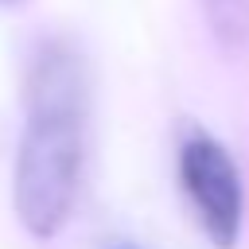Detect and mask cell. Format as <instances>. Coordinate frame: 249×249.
Here are the masks:
<instances>
[{
  "mask_svg": "<svg viewBox=\"0 0 249 249\" xmlns=\"http://www.w3.org/2000/svg\"><path fill=\"white\" fill-rule=\"evenodd\" d=\"M113 249H136V245H113Z\"/></svg>",
  "mask_w": 249,
  "mask_h": 249,
  "instance_id": "cell-4",
  "label": "cell"
},
{
  "mask_svg": "<svg viewBox=\"0 0 249 249\" xmlns=\"http://www.w3.org/2000/svg\"><path fill=\"white\" fill-rule=\"evenodd\" d=\"M89 121V70L70 39H43L23 78V136L12 206L31 237H54L78 198Z\"/></svg>",
  "mask_w": 249,
  "mask_h": 249,
  "instance_id": "cell-1",
  "label": "cell"
},
{
  "mask_svg": "<svg viewBox=\"0 0 249 249\" xmlns=\"http://www.w3.org/2000/svg\"><path fill=\"white\" fill-rule=\"evenodd\" d=\"M202 8L222 47L237 51L249 43V0H202Z\"/></svg>",
  "mask_w": 249,
  "mask_h": 249,
  "instance_id": "cell-3",
  "label": "cell"
},
{
  "mask_svg": "<svg viewBox=\"0 0 249 249\" xmlns=\"http://www.w3.org/2000/svg\"><path fill=\"white\" fill-rule=\"evenodd\" d=\"M179 179L198 214L202 233L218 249H233L245 218V191L233 156L210 132H191L179 144Z\"/></svg>",
  "mask_w": 249,
  "mask_h": 249,
  "instance_id": "cell-2",
  "label": "cell"
}]
</instances>
